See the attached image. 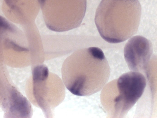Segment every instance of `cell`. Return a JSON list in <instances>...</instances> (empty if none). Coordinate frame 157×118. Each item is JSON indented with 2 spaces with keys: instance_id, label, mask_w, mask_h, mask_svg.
I'll return each mask as SVG.
<instances>
[{
  "instance_id": "4",
  "label": "cell",
  "mask_w": 157,
  "mask_h": 118,
  "mask_svg": "<svg viewBox=\"0 0 157 118\" xmlns=\"http://www.w3.org/2000/svg\"><path fill=\"white\" fill-rule=\"evenodd\" d=\"M47 27L56 32L79 27L85 16L86 0H38Z\"/></svg>"
},
{
  "instance_id": "1",
  "label": "cell",
  "mask_w": 157,
  "mask_h": 118,
  "mask_svg": "<svg viewBox=\"0 0 157 118\" xmlns=\"http://www.w3.org/2000/svg\"><path fill=\"white\" fill-rule=\"evenodd\" d=\"M110 68L100 48L78 49L67 57L61 69L63 81L72 94L89 96L101 90L108 80Z\"/></svg>"
},
{
  "instance_id": "3",
  "label": "cell",
  "mask_w": 157,
  "mask_h": 118,
  "mask_svg": "<svg viewBox=\"0 0 157 118\" xmlns=\"http://www.w3.org/2000/svg\"><path fill=\"white\" fill-rule=\"evenodd\" d=\"M146 85V78L140 72L124 73L104 86L102 104L110 116L122 117L141 97Z\"/></svg>"
},
{
  "instance_id": "5",
  "label": "cell",
  "mask_w": 157,
  "mask_h": 118,
  "mask_svg": "<svg viewBox=\"0 0 157 118\" xmlns=\"http://www.w3.org/2000/svg\"><path fill=\"white\" fill-rule=\"evenodd\" d=\"M152 52L151 41L140 35L129 39L124 49V59L129 70L140 72L146 69Z\"/></svg>"
},
{
  "instance_id": "2",
  "label": "cell",
  "mask_w": 157,
  "mask_h": 118,
  "mask_svg": "<svg viewBox=\"0 0 157 118\" xmlns=\"http://www.w3.org/2000/svg\"><path fill=\"white\" fill-rule=\"evenodd\" d=\"M141 13L138 0H101L96 12L95 22L106 42H124L137 32Z\"/></svg>"
}]
</instances>
